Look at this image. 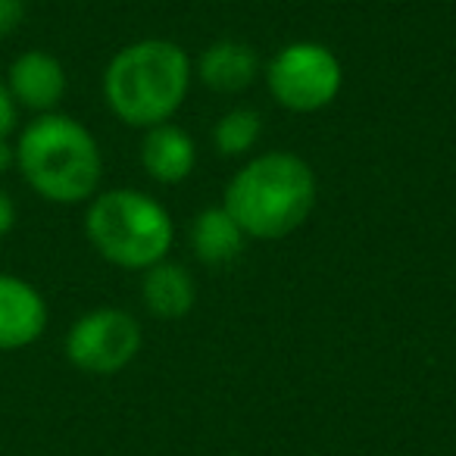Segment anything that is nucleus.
<instances>
[{
    "label": "nucleus",
    "instance_id": "nucleus-1",
    "mask_svg": "<svg viewBox=\"0 0 456 456\" xmlns=\"http://www.w3.org/2000/svg\"><path fill=\"white\" fill-rule=\"evenodd\" d=\"M319 182L313 166L291 151L250 157L228 178L222 207L241 225L248 241H281L313 216Z\"/></svg>",
    "mask_w": 456,
    "mask_h": 456
},
{
    "label": "nucleus",
    "instance_id": "nucleus-2",
    "mask_svg": "<svg viewBox=\"0 0 456 456\" xmlns=\"http://www.w3.org/2000/svg\"><path fill=\"white\" fill-rule=\"evenodd\" d=\"M194 82V60L178 41L141 38L119 47L103 69V101L110 113L128 128L172 122L188 101Z\"/></svg>",
    "mask_w": 456,
    "mask_h": 456
},
{
    "label": "nucleus",
    "instance_id": "nucleus-3",
    "mask_svg": "<svg viewBox=\"0 0 456 456\" xmlns=\"http://www.w3.org/2000/svg\"><path fill=\"white\" fill-rule=\"evenodd\" d=\"M16 169L41 200L76 207L101 191L103 153L78 119L45 113L35 116L16 138Z\"/></svg>",
    "mask_w": 456,
    "mask_h": 456
},
{
    "label": "nucleus",
    "instance_id": "nucleus-4",
    "mask_svg": "<svg viewBox=\"0 0 456 456\" xmlns=\"http://www.w3.org/2000/svg\"><path fill=\"white\" fill-rule=\"evenodd\" d=\"M85 238L110 266L144 273L169 260L175 222L169 209L138 188L97 191L85 209Z\"/></svg>",
    "mask_w": 456,
    "mask_h": 456
},
{
    "label": "nucleus",
    "instance_id": "nucleus-5",
    "mask_svg": "<svg viewBox=\"0 0 456 456\" xmlns=\"http://www.w3.org/2000/svg\"><path fill=\"white\" fill-rule=\"evenodd\" d=\"M266 91L288 113H319L341 97L344 66L322 41H291L263 66Z\"/></svg>",
    "mask_w": 456,
    "mask_h": 456
},
{
    "label": "nucleus",
    "instance_id": "nucleus-6",
    "mask_svg": "<svg viewBox=\"0 0 456 456\" xmlns=\"http://www.w3.org/2000/svg\"><path fill=\"white\" fill-rule=\"evenodd\" d=\"M141 350V325L132 313L101 306L72 322L66 335V356L91 375H113L126 369Z\"/></svg>",
    "mask_w": 456,
    "mask_h": 456
},
{
    "label": "nucleus",
    "instance_id": "nucleus-7",
    "mask_svg": "<svg viewBox=\"0 0 456 456\" xmlns=\"http://www.w3.org/2000/svg\"><path fill=\"white\" fill-rule=\"evenodd\" d=\"M7 88L20 110H32L35 116H45L57 113V107L66 97V88H69V78H66L63 63L53 53L26 51L10 63Z\"/></svg>",
    "mask_w": 456,
    "mask_h": 456
},
{
    "label": "nucleus",
    "instance_id": "nucleus-8",
    "mask_svg": "<svg viewBox=\"0 0 456 456\" xmlns=\"http://www.w3.org/2000/svg\"><path fill=\"white\" fill-rule=\"evenodd\" d=\"M47 329V300L32 281L0 273V350H22Z\"/></svg>",
    "mask_w": 456,
    "mask_h": 456
},
{
    "label": "nucleus",
    "instance_id": "nucleus-9",
    "mask_svg": "<svg viewBox=\"0 0 456 456\" xmlns=\"http://www.w3.org/2000/svg\"><path fill=\"white\" fill-rule=\"evenodd\" d=\"M260 76L263 66L256 51L238 38L213 41L194 60V78L216 94H244Z\"/></svg>",
    "mask_w": 456,
    "mask_h": 456
},
{
    "label": "nucleus",
    "instance_id": "nucleus-10",
    "mask_svg": "<svg viewBox=\"0 0 456 456\" xmlns=\"http://www.w3.org/2000/svg\"><path fill=\"white\" fill-rule=\"evenodd\" d=\"M138 157L141 169L157 184H182L197 166V144L182 126L163 122L144 132Z\"/></svg>",
    "mask_w": 456,
    "mask_h": 456
},
{
    "label": "nucleus",
    "instance_id": "nucleus-11",
    "mask_svg": "<svg viewBox=\"0 0 456 456\" xmlns=\"http://www.w3.org/2000/svg\"><path fill=\"white\" fill-rule=\"evenodd\" d=\"M191 250L203 266H228L248 248V235L241 232L225 207H207L191 222Z\"/></svg>",
    "mask_w": 456,
    "mask_h": 456
},
{
    "label": "nucleus",
    "instance_id": "nucleus-12",
    "mask_svg": "<svg viewBox=\"0 0 456 456\" xmlns=\"http://www.w3.org/2000/svg\"><path fill=\"white\" fill-rule=\"evenodd\" d=\"M141 300L147 313L157 319H182L197 304V281L182 263L163 260L157 266L144 269L141 279Z\"/></svg>",
    "mask_w": 456,
    "mask_h": 456
},
{
    "label": "nucleus",
    "instance_id": "nucleus-13",
    "mask_svg": "<svg viewBox=\"0 0 456 456\" xmlns=\"http://www.w3.org/2000/svg\"><path fill=\"white\" fill-rule=\"evenodd\" d=\"M263 138V119L254 107H232L216 119L213 144L216 153L225 159L250 157Z\"/></svg>",
    "mask_w": 456,
    "mask_h": 456
},
{
    "label": "nucleus",
    "instance_id": "nucleus-14",
    "mask_svg": "<svg viewBox=\"0 0 456 456\" xmlns=\"http://www.w3.org/2000/svg\"><path fill=\"white\" fill-rule=\"evenodd\" d=\"M26 0H0V38H10L26 20Z\"/></svg>",
    "mask_w": 456,
    "mask_h": 456
},
{
    "label": "nucleus",
    "instance_id": "nucleus-15",
    "mask_svg": "<svg viewBox=\"0 0 456 456\" xmlns=\"http://www.w3.org/2000/svg\"><path fill=\"white\" fill-rule=\"evenodd\" d=\"M16 122H20V107H16L7 82H0V141L16 132Z\"/></svg>",
    "mask_w": 456,
    "mask_h": 456
},
{
    "label": "nucleus",
    "instance_id": "nucleus-16",
    "mask_svg": "<svg viewBox=\"0 0 456 456\" xmlns=\"http://www.w3.org/2000/svg\"><path fill=\"white\" fill-rule=\"evenodd\" d=\"M16 225V203L10 197V191L0 184V238H7Z\"/></svg>",
    "mask_w": 456,
    "mask_h": 456
},
{
    "label": "nucleus",
    "instance_id": "nucleus-17",
    "mask_svg": "<svg viewBox=\"0 0 456 456\" xmlns=\"http://www.w3.org/2000/svg\"><path fill=\"white\" fill-rule=\"evenodd\" d=\"M16 166V144H10L7 138L0 141V172H7Z\"/></svg>",
    "mask_w": 456,
    "mask_h": 456
}]
</instances>
